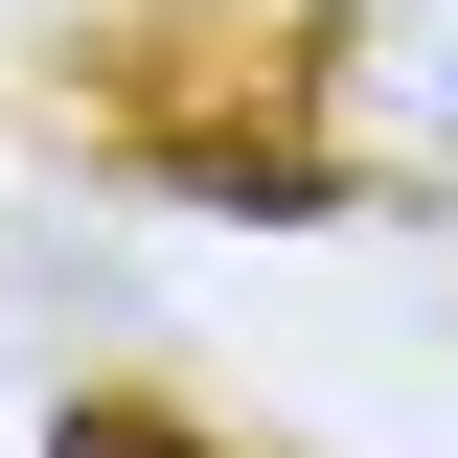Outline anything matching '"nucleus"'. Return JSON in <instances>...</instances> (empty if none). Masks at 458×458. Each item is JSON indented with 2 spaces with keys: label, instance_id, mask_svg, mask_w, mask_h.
<instances>
[{
  "label": "nucleus",
  "instance_id": "f257e3e1",
  "mask_svg": "<svg viewBox=\"0 0 458 458\" xmlns=\"http://www.w3.org/2000/svg\"><path fill=\"white\" fill-rule=\"evenodd\" d=\"M321 138L367 183H436L458 207V0H344L321 23Z\"/></svg>",
  "mask_w": 458,
  "mask_h": 458
}]
</instances>
